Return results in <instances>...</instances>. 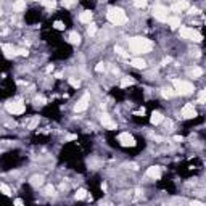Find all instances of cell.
I'll return each mask as SVG.
<instances>
[{"label":"cell","instance_id":"4316f807","mask_svg":"<svg viewBox=\"0 0 206 206\" xmlns=\"http://www.w3.org/2000/svg\"><path fill=\"white\" fill-rule=\"evenodd\" d=\"M37 122H39V116H34V118L31 119V122H29L28 127H29V129H34V127L37 126Z\"/></svg>","mask_w":206,"mask_h":206},{"label":"cell","instance_id":"8d00e7d4","mask_svg":"<svg viewBox=\"0 0 206 206\" xmlns=\"http://www.w3.org/2000/svg\"><path fill=\"white\" fill-rule=\"evenodd\" d=\"M16 55H23V56H26V55H28V50H24V49H19V50L16 52Z\"/></svg>","mask_w":206,"mask_h":206},{"label":"cell","instance_id":"d6986e66","mask_svg":"<svg viewBox=\"0 0 206 206\" xmlns=\"http://www.w3.org/2000/svg\"><path fill=\"white\" fill-rule=\"evenodd\" d=\"M2 49L5 50V56H7V58H11V56H15V55H16V52H13V49H11L10 45H7V44L2 45Z\"/></svg>","mask_w":206,"mask_h":206},{"label":"cell","instance_id":"ffe728a7","mask_svg":"<svg viewBox=\"0 0 206 206\" xmlns=\"http://www.w3.org/2000/svg\"><path fill=\"white\" fill-rule=\"evenodd\" d=\"M167 23H169V26H171V28H179V26H180V18H177V16H171V18L167 19Z\"/></svg>","mask_w":206,"mask_h":206},{"label":"cell","instance_id":"ba28073f","mask_svg":"<svg viewBox=\"0 0 206 206\" xmlns=\"http://www.w3.org/2000/svg\"><path fill=\"white\" fill-rule=\"evenodd\" d=\"M118 142H119L122 147H134V145H135V139H134V137H132L129 132H122V134H119Z\"/></svg>","mask_w":206,"mask_h":206},{"label":"cell","instance_id":"1f68e13d","mask_svg":"<svg viewBox=\"0 0 206 206\" xmlns=\"http://www.w3.org/2000/svg\"><path fill=\"white\" fill-rule=\"evenodd\" d=\"M95 71H97V73L105 71V63H97V66H95Z\"/></svg>","mask_w":206,"mask_h":206},{"label":"cell","instance_id":"3957f363","mask_svg":"<svg viewBox=\"0 0 206 206\" xmlns=\"http://www.w3.org/2000/svg\"><path fill=\"white\" fill-rule=\"evenodd\" d=\"M174 89H176V92L180 94V95H190L193 90V85L187 81H179V79H176L174 81Z\"/></svg>","mask_w":206,"mask_h":206},{"label":"cell","instance_id":"74e56055","mask_svg":"<svg viewBox=\"0 0 206 206\" xmlns=\"http://www.w3.org/2000/svg\"><path fill=\"white\" fill-rule=\"evenodd\" d=\"M36 103H39V105H44V103H45V98H44V97H37V98H36Z\"/></svg>","mask_w":206,"mask_h":206},{"label":"cell","instance_id":"6da1fadb","mask_svg":"<svg viewBox=\"0 0 206 206\" xmlns=\"http://www.w3.org/2000/svg\"><path fill=\"white\" fill-rule=\"evenodd\" d=\"M129 49L134 53H148V52H152L153 44L152 40H148L145 37H132L129 39Z\"/></svg>","mask_w":206,"mask_h":206},{"label":"cell","instance_id":"f1b7e54d","mask_svg":"<svg viewBox=\"0 0 206 206\" xmlns=\"http://www.w3.org/2000/svg\"><path fill=\"white\" fill-rule=\"evenodd\" d=\"M70 84L74 87V89H79V87H81V81H77V79H70Z\"/></svg>","mask_w":206,"mask_h":206},{"label":"cell","instance_id":"5b68a950","mask_svg":"<svg viewBox=\"0 0 206 206\" xmlns=\"http://www.w3.org/2000/svg\"><path fill=\"white\" fill-rule=\"evenodd\" d=\"M5 108H7V111H8V113H11V114H23V113H24V110H26L24 103H23L21 100H16V101H8L7 105H5Z\"/></svg>","mask_w":206,"mask_h":206},{"label":"cell","instance_id":"b9f144b4","mask_svg":"<svg viewBox=\"0 0 206 206\" xmlns=\"http://www.w3.org/2000/svg\"><path fill=\"white\" fill-rule=\"evenodd\" d=\"M204 90H206V89H204Z\"/></svg>","mask_w":206,"mask_h":206},{"label":"cell","instance_id":"cb8c5ba5","mask_svg":"<svg viewBox=\"0 0 206 206\" xmlns=\"http://www.w3.org/2000/svg\"><path fill=\"white\" fill-rule=\"evenodd\" d=\"M161 94H163V97L164 98H171V97H173L174 95V92H173V90H171V89H161Z\"/></svg>","mask_w":206,"mask_h":206},{"label":"cell","instance_id":"2e32d148","mask_svg":"<svg viewBox=\"0 0 206 206\" xmlns=\"http://www.w3.org/2000/svg\"><path fill=\"white\" fill-rule=\"evenodd\" d=\"M68 40H70L73 45H79V44H81V36H79L77 32H71L70 37H68Z\"/></svg>","mask_w":206,"mask_h":206},{"label":"cell","instance_id":"e0dca14e","mask_svg":"<svg viewBox=\"0 0 206 206\" xmlns=\"http://www.w3.org/2000/svg\"><path fill=\"white\" fill-rule=\"evenodd\" d=\"M13 10H15V11H23V10H26V2H24V0H15Z\"/></svg>","mask_w":206,"mask_h":206},{"label":"cell","instance_id":"52a82bcc","mask_svg":"<svg viewBox=\"0 0 206 206\" xmlns=\"http://www.w3.org/2000/svg\"><path fill=\"white\" fill-rule=\"evenodd\" d=\"M89 101H90V94H89V92H85V94L82 95V98L76 103L74 111H76V113H82V111H85V110H87V106H89Z\"/></svg>","mask_w":206,"mask_h":206},{"label":"cell","instance_id":"7c38bea8","mask_svg":"<svg viewBox=\"0 0 206 206\" xmlns=\"http://www.w3.org/2000/svg\"><path fill=\"white\" fill-rule=\"evenodd\" d=\"M173 11H182V10H188V2L187 0H179V2H176L173 7Z\"/></svg>","mask_w":206,"mask_h":206},{"label":"cell","instance_id":"e575fe53","mask_svg":"<svg viewBox=\"0 0 206 206\" xmlns=\"http://www.w3.org/2000/svg\"><path fill=\"white\" fill-rule=\"evenodd\" d=\"M61 2H63V5H64V7H71V5H74L76 0H61Z\"/></svg>","mask_w":206,"mask_h":206},{"label":"cell","instance_id":"f546056e","mask_svg":"<svg viewBox=\"0 0 206 206\" xmlns=\"http://www.w3.org/2000/svg\"><path fill=\"white\" fill-rule=\"evenodd\" d=\"M198 101H200V103H206V90H201V92H200Z\"/></svg>","mask_w":206,"mask_h":206},{"label":"cell","instance_id":"44dd1931","mask_svg":"<svg viewBox=\"0 0 206 206\" xmlns=\"http://www.w3.org/2000/svg\"><path fill=\"white\" fill-rule=\"evenodd\" d=\"M188 74H190L192 77H200V76L203 74V70H201V68H192V70L188 71Z\"/></svg>","mask_w":206,"mask_h":206},{"label":"cell","instance_id":"ab89813d","mask_svg":"<svg viewBox=\"0 0 206 206\" xmlns=\"http://www.w3.org/2000/svg\"><path fill=\"white\" fill-rule=\"evenodd\" d=\"M171 61H173V58H169V56H167V58H164V61H163V63H164V64H167V63H171Z\"/></svg>","mask_w":206,"mask_h":206},{"label":"cell","instance_id":"9a60e30c","mask_svg":"<svg viewBox=\"0 0 206 206\" xmlns=\"http://www.w3.org/2000/svg\"><path fill=\"white\" fill-rule=\"evenodd\" d=\"M131 64L134 68H137V70H143V68H147V63L142 60V58H132L131 60Z\"/></svg>","mask_w":206,"mask_h":206},{"label":"cell","instance_id":"603a6c76","mask_svg":"<svg viewBox=\"0 0 206 206\" xmlns=\"http://www.w3.org/2000/svg\"><path fill=\"white\" fill-rule=\"evenodd\" d=\"M85 197H87V192L84 188H79L77 193H76V200H84Z\"/></svg>","mask_w":206,"mask_h":206},{"label":"cell","instance_id":"484cf974","mask_svg":"<svg viewBox=\"0 0 206 206\" xmlns=\"http://www.w3.org/2000/svg\"><path fill=\"white\" fill-rule=\"evenodd\" d=\"M147 0H135V2H134V5L137 7V8H145L147 7Z\"/></svg>","mask_w":206,"mask_h":206},{"label":"cell","instance_id":"277c9868","mask_svg":"<svg viewBox=\"0 0 206 206\" xmlns=\"http://www.w3.org/2000/svg\"><path fill=\"white\" fill-rule=\"evenodd\" d=\"M180 37L193 40V42H201L203 40L201 34L198 31H195V29H192V28H180Z\"/></svg>","mask_w":206,"mask_h":206},{"label":"cell","instance_id":"83f0119b","mask_svg":"<svg viewBox=\"0 0 206 206\" xmlns=\"http://www.w3.org/2000/svg\"><path fill=\"white\" fill-rule=\"evenodd\" d=\"M95 32H97V26L95 24H90L89 29H87V34H89V36H95Z\"/></svg>","mask_w":206,"mask_h":206},{"label":"cell","instance_id":"60d3db41","mask_svg":"<svg viewBox=\"0 0 206 206\" xmlns=\"http://www.w3.org/2000/svg\"><path fill=\"white\" fill-rule=\"evenodd\" d=\"M129 167H131V169H137V164H135V163H131Z\"/></svg>","mask_w":206,"mask_h":206},{"label":"cell","instance_id":"d590c367","mask_svg":"<svg viewBox=\"0 0 206 206\" xmlns=\"http://www.w3.org/2000/svg\"><path fill=\"white\" fill-rule=\"evenodd\" d=\"M188 13L190 15H198L200 11H198V8H188Z\"/></svg>","mask_w":206,"mask_h":206},{"label":"cell","instance_id":"d4e9b609","mask_svg":"<svg viewBox=\"0 0 206 206\" xmlns=\"http://www.w3.org/2000/svg\"><path fill=\"white\" fill-rule=\"evenodd\" d=\"M114 52H116L119 56H122V58H126V56H127V52H124L119 45H116V47H114Z\"/></svg>","mask_w":206,"mask_h":206},{"label":"cell","instance_id":"8fae6325","mask_svg":"<svg viewBox=\"0 0 206 206\" xmlns=\"http://www.w3.org/2000/svg\"><path fill=\"white\" fill-rule=\"evenodd\" d=\"M147 176L152 179H159L161 177V167L159 166H150L147 169Z\"/></svg>","mask_w":206,"mask_h":206},{"label":"cell","instance_id":"4fadbf2b","mask_svg":"<svg viewBox=\"0 0 206 206\" xmlns=\"http://www.w3.org/2000/svg\"><path fill=\"white\" fill-rule=\"evenodd\" d=\"M163 119H164V116L159 111H153L152 113V118H150V122L152 124H155V126H158V124H161L163 122Z\"/></svg>","mask_w":206,"mask_h":206},{"label":"cell","instance_id":"ac0fdd59","mask_svg":"<svg viewBox=\"0 0 206 206\" xmlns=\"http://www.w3.org/2000/svg\"><path fill=\"white\" fill-rule=\"evenodd\" d=\"M31 184H32L34 187L42 185V184H44V176H32V177H31Z\"/></svg>","mask_w":206,"mask_h":206},{"label":"cell","instance_id":"f35d334b","mask_svg":"<svg viewBox=\"0 0 206 206\" xmlns=\"http://www.w3.org/2000/svg\"><path fill=\"white\" fill-rule=\"evenodd\" d=\"M174 140L176 142H182V140H184V137H182V135H174Z\"/></svg>","mask_w":206,"mask_h":206},{"label":"cell","instance_id":"5bb4252c","mask_svg":"<svg viewBox=\"0 0 206 206\" xmlns=\"http://www.w3.org/2000/svg\"><path fill=\"white\" fill-rule=\"evenodd\" d=\"M79 21L81 23H89L90 24V21H92V11H89V10L82 11V13L79 15Z\"/></svg>","mask_w":206,"mask_h":206},{"label":"cell","instance_id":"d6a6232c","mask_svg":"<svg viewBox=\"0 0 206 206\" xmlns=\"http://www.w3.org/2000/svg\"><path fill=\"white\" fill-rule=\"evenodd\" d=\"M53 192H55L53 185H47V187H45V195H53Z\"/></svg>","mask_w":206,"mask_h":206},{"label":"cell","instance_id":"30bf717a","mask_svg":"<svg viewBox=\"0 0 206 206\" xmlns=\"http://www.w3.org/2000/svg\"><path fill=\"white\" fill-rule=\"evenodd\" d=\"M100 119H101V124H103V127H108V129H116V122H114V121H111L110 114L103 113Z\"/></svg>","mask_w":206,"mask_h":206},{"label":"cell","instance_id":"8992f818","mask_svg":"<svg viewBox=\"0 0 206 206\" xmlns=\"http://www.w3.org/2000/svg\"><path fill=\"white\" fill-rule=\"evenodd\" d=\"M153 16L158 19V21H167L169 19V16H167V8L166 7H163V5H156L155 8H153Z\"/></svg>","mask_w":206,"mask_h":206},{"label":"cell","instance_id":"7402d4cb","mask_svg":"<svg viewBox=\"0 0 206 206\" xmlns=\"http://www.w3.org/2000/svg\"><path fill=\"white\" fill-rule=\"evenodd\" d=\"M134 84V79L132 77H122L121 79V87H129Z\"/></svg>","mask_w":206,"mask_h":206},{"label":"cell","instance_id":"9c48e42d","mask_svg":"<svg viewBox=\"0 0 206 206\" xmlns=\"http://www.w3.org/2000/svg\"><path fill=\"white\" fill-rule=\"evenodd\" d=\"M197 116V111H195V106L192 103H187V105L182 108V118L184 119H192Z\"/></svg>","mask_w":206,"mask_h":206},{"label":"cell","instance_id":"4dcf8cb0","mask_svg":"<svg viewBox=\"0 0 206 206\" xmlns=\"http://www.w3.org/2000/svg\"><path fill=\"white\" fill-rule=\"evenodd\" d=\"M0 188H2V192L5 193V195H7V197H10V195H11V192H10V188H8V187H7L5 184H0Z\"/></svg>","mask_w":206,"mask_h":206},{"label":"cell","instance_id":"836d02e7","mask_svg":"<svg viewBox=\"0 0 206 206\" xmlns=\"http://www.w3.org/2000/svg\"><path fill=\"white\" fill-rule=\"evenodd\" d=\"M53 28H55V29H60V31H61V29H64V24H63V23H61V21H55V24H53Z\"/></svg>","mask_w":206,"mask_h":206},{"label":"cell","instance_id":"7a4b0ae2","mask_svg":"<svg viewBox=\"0 0 206 206\" xmlns=\"http://www.w3.org/2000/svg\"><path fill=\"white\" fill-rule=\"evenodd\" d=\"M106 18L110 23H113V24H124V23H127V16H126L124 10L118 8V7H111L108 8L106 11Z\"/></svg>","mask_w":206,"mask_h":206}]
</instances>
